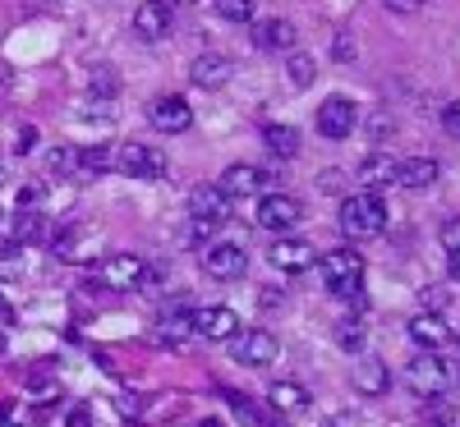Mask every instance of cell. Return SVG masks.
Here are the masks:
<instances>
[{"label":"cell","mask_w":460,"mask_h":427,"mask_svg":"<svg viewBox=\"0 0 460 427\" xmlns=\"http://www.w3.org/2000/svg\"><path fill=\"white\" fill-rule=\"evenodd\" d=\"M336 221H341L345 240H373V235L387 230V207H382L377 193L359 188V193H350V198H341V216Z\"/></svg>","instance_id":"cell-1"},{"label":"cell","mask_w":460,"mask_h":427,"mask_svg":"<svg viewBox=\"0 0 460 427\" xmlns=\"http://www.w3.org/2000/svg\"><path fill=\"white\" fill-rule=\"evenodd\" d=\"M323 285L341 299H359V285H364V257L355 248H332L323 253Z\"/></svg>","instance_id":"cell-2"},{"label":"cell","mask_w":460,"mask_h":427,"mask_svg":"<svg viewBox=\"0 0 460 427\" xmlns=\"http://www.w3.org/2000/svg\"><path fill=\"white\" fill-rule=\"evenodd\" d=\"M143 276H147V262L138 253H111L97 262L93 271V281L102 290H115V294H125V290H143Z\"/></svg>","instance_id":"cell-3"},{"label":"cell","mask_w":460,"mask_h":427,"mask_svg":"<svg viewBox=\"0 0 460 427\" xmlns=\"http://www.w3.org/2000/svg\"><path fill=\"white\" fill-rule=\"evenodd\" d=\"M189 212H194V230L208 235V230H217L235 216V198H230L221 184H203V188H194V198H189Z\"/></svg>","instance_id":"cell-4"},{"label":"cell","mask_w":460,"mask_h":427,"mask_svg":"<svg viewBox=\"0 0 460 427\" xmlns=\"http://www.w3.org/2000/svg\"><path fill=\"white\" fill-rule=\"evenodd\" d=\"M405 381H410V391H414V396L433 400V396H447L451 368H447V359H438V349H424V354H419V359L405 368Z\"/></svg>","instance_id":"cell-5"},{"label":"cell","mask_w":460,"mask_h":427,"mask_svg":"<svg viewBox=\"0 0 460 427\" xmlns=\"http://www.w3.org/2000/svg\"><path fill=\"white\" fill-rule=\"evenodd\" d=\"M299 221H304V203L290 198V193H267L258 203V230H267V235H290Z\"/></svg>","instance_id":"cell-6"},{"label":"cell","mask_w":460,"mask_h":427,"mask_svg":"<svg viewBox=\"0 0 460 427\" xmlns=\"http://www.w3.org/2000/svg\"><path fill=\"white\" fill-rule=\"evenodd\" d=\"M230 354H235L244 368H267L277 354H281V344H277V336L272 331H262V327H249V331H240L235 340H230Z\"/></svg>","instance_id":"cell-7"},{"label":"cell","mask_w":460,"mask_h":427,"mask_svg":"<svg viewBox=\"0 0 460 427\" xmlns=\"http://www.w3.org/2000/svg\"><path fill=\"white\" fill-rule=\"evenodd\" d=\"M115 170L129 175V179H157L166 170V157L147 143H125L120 152H115Z\"/></svg>","instance_id":"cell-8"},{"label":"cell","mask_w":460,"mask_h":427,"mask_svg":"<svg viewBox=\"0 0 460 427\" xmlns=\"http://www.w3.org/2000/svg\"><path fill=\"white\" fill-rule=\"evenodd\" d=\"M355 125H359V110H355L350 97H327V101L318 106V134H323V138L341 143V138L355 134Z\"/></svg>","instance_id":"cell-9"},{"label":"cell","mask_w":460,"mask_h":427,"mask_svg":"<svg viewBox=\"0 0 460 427\" xmlns=\"http://www.w3.org/2000/svg\"><path fill=\"white\" fill-rule=\"evenodd\" d=\"M171 28H175L171 0H143V5L134 10V32L143 37V42H162V37H171Z\"/></svg>","instance_id":"cell-10"},{"label":"cell","mask_w":460,"mask_h":427,"mask_svg":"<svg viewBox=\"0 0 460 427\" xmlns=\"http://www.w3.org/2000/svg\"><path fill=\"white\" fill-rule=\"evenodd\" d=\"M240 318H235V308H226V303H208V308H194V331L203 340H235L240 331Z\"/></svg>","instance_id":"cell-11"},{"label":"cell","mask_w":460,"mask_h":427,"mask_svg":"<svg viewBox=\"0 0 460 427\" xmlns=\"http://www.w3.org/2000/svg\"><path fill=\"white\" fill-rule=\"evenodd\" d=\"M244 266H249V253L240 244H212V248H203V271H208V276H217V281L244 276Z\"/></svg>","instance_id":"cell-12"},{"label":"cell","mask_w":460,"mask_h":427,"mask_svg":"<svg viewBox=\"0 0 460 427\" xmlns=\"http://www.w3.org/2000/svg\"><path fill=\"white\" fill-rule=\"evenodd\" d=\"M230 79H235V60H226V56H217V51H208V56H199L194 65H189V83H194V88L217 92V88H226Z\"/></svg>","instance_id":"cell-13"},{"label":"cell","mask_w":460,"mask_h":427,"mask_svg":"<svg viewBox=\"0 0 460 427\" xmlns=\"http://www.w3.org/2000/svg\"><path fill=\"white\" fill-rule=\"evenodd\" d=\"M157 336H162L166 344H180V340L194 336V303H189V299L166 303V308H162V318H157Z\"/></svg>","instance_id":"cell-14"},{"label":"cell","mask_w":460,"mask_h":427,"mask_svg":"<svg viewBox=\"0 0 460 427\" xmlns=\"http://www.w3.org/2000/svg\"><path fill=\"white\" fill-rule=\"evenodd\" d=\"M267 257H272V266L286 271V276H299V271H309V266L318 262L314 244H304V240H277Z\"/></svg>","instance_id":"cell-15"},{"label":"cell","mask_w":460,"mask_h":427,"mask_svg":"<svg viewBox=\"0 0 460 427\" xmlns=\"http://www.w3.org/2000/svg\"><path fill=\"white\" fill-rule=\"evenodd\" d=\"M152 125H157L162 134H184L189 125H194V110H189L184 97H157L152 101Z\"/></svg>","instance_id":"cell-16"},{"label":"cell","mask_w":460,"mask_h":427,"mask_svg":"<svg viewBox=\"0 0 460 427\" xmlns=\"http://www.w3.org/2000/svg\"><path fill=\"white\" fill-rule=\"evenodd\" d=\"M253 42H258V51H295L299 47V32H295L290 19H262L253 28Z\"/></svg>","instance_id":"cell-17"},{"label":"cell","mask_w":460,"mask_h":427,"mask_svg":"<svg viewBox=\"0 0 460 427\" xmlns=\"http://www.w3.org/2000/svg\"><path fill=\"white\" fill-rule=\"evenodd\" d=\"M262 184H267V170H258V166H249V161H240V166H230L226 175H221V188L230 193V198H253V193H262Z\"/></svg>","instance_id":"cell-18"},{"label":"cell","mask_w":460,"mask_h":427,"mask_svg":"<svg viewBox=\"0 0 460 427\" xmlns=\"http://www.w3.org/2000/svg\"><path fill=\"white\" fill-rule=\"evenodd\" d=\"M355 179H359L368 193H377V188L396 184V157H387V152H373V157H364V161H359Z\"/></svg>","instance_id":"cell-19"},{"label":"cell","mask_w":460,"mask_h":427,"mask_svg":"<svg viewBox=\"0 0 460 427\" xmlns=\"http://www.w3.org/2000/svg\"><path fill=\"white\" fill-rule=\"evenodd\" d=\"M387 386H392V372H387V363H382V359H359L355 363V391L359 396L377 400V396H387Z\"/></svg>","instance_id":"cell-20"},{"label":"cell","mask_w":460,"mask_h":427,"mask_svg":"<svg viewBox=\"0 0 460 427\" xmlns=\"http://www.w3.org/2000/svg\"><path fill=\"white\" fill-rule=\"evenodd\" d=\"M410 340L419 349H442L451 340V327L442 322V313H419V318H410Z\"/></svg>","instance_id":"cell-21"},{"label":"cell","mask_w":460,"mask_h":427,"mask_svg":"<svg viewBox=\"0 0 460 427\" xmlns=\"http://www.w3.org/2000/svg\"><path fill=\"white\" fill-rule=\"evenodd\" d=\"M438 175H442V166L433 157H405V161H396V184H405V188H429V184H438Z\"/></svg>","instance_id":"cell-22"},{"label":"cell","mask_w":460,"mask_h":427,"mask_svg":"<svg viewBox=\"0 0 460 427\" xmlns=\"http://www.w3.org/2000/svg\"><path fill=\"white\" fill-rule=\"evenodd\" d=\"M262 143H267V152H272V157H281V161L299 157V129H290V125H267V129H262Z\"/></svg>","instance_id":"cell-23"},{"label":"cell","mask_w":460,"mask_h":427,"mask_svg":"<svg viewBox=\"0 0 460 427\" xmlns=\"http://www.w3.org/2000/svg\"><path fill=\"white\" fill-rule=\"evenodd\" d=\"M272 409H281V414H299V409H309V391H304L299 381H272Z\"/></svg>","instance_id":"cell-24"},{"label":"cell","mask_w":460,"mask_h":427,"mask_svg":"<svg viewBox=\"0 0 460 427\" xmlns=\"http://www.w3.org/2000/svg\"><path fill=\"white\" fill-rule=\"evenodd\" d=\"M286 74H290V83H295V88H309V83L318 79V65H314V56L290 51V65H286Z\"/></svg>","instance_id":"cell-25"},{"label":"cell","mask_w":460,"mask_h":427,"mask_svg":"<svg viewBox=\"0 0 460 427\" xmlns=\"http://www.w3.org/2000/svg\"><path fill=\"white\" fill-rule=\"evenodd\" d=\"M364 340H368L364 318H345V322L336 327V344H341V349H364Z\"/></svg>","instance_id":"cell-26"},{"label":"cell","mask_w":460,"mask_h":427,"mask_svg":"<svg viewBox=\"0 0 460 427\" xmlns=\"http://www.w3.org/2000/svg\"><path fill=\"white\" fill-rule=\"evenodd\" d=\"M111 166H115V157H111L102 143H93L88 152H79V170H84V175H102V170H111Z\"/></svg>","instance_id":"cell-27"},{"label":"cell","mask_w":460,"mask_h":427,"mask_svg":"<svg viewBox=\"0 0 460 427\" xmlns=\"http://www.w3.org/2000/svg\"><path fill=\"white\" fill-rule=\"evenodd\" d=\"M212 5L226 23H249L253 19V0H212Z\"/></svg>","instance_id":"cell-28"},{"label":"cell","mask_w":460,"mask_h":427,"mask_svg":"<svg viewBox=\"0 0 460 427\" xmlns=\"http://www.w3.org/2000/svg\"><path fill=\"white\" fill-rule=\"evenodd\" d=\"M47 170H51V175L79 170V152H74V147H51V152H47Z\"/></svg>","instance_id":"cell-29"},{"label":"cell","mask_w":460,"mask_h":427,"mask_svg":"<svg viewBox=\"0 0 460 427\" xmlns=\"http://www.w3.org/2000/svg\"><path fill=\"white\" fill-rule=\"evenodd\" d=\"M37 230H42V216H37V212H19V216H14V235H10V240H14V244H28V240L37 235Z\"/></svg>","instance_id":"cell-30"},{"label":"cell","mask_w":460,"mask_h":427,"mask_svg":"<svg viewBox=\"0 0 460 427\" xmlns=\"http://www.w3.org/2000/svg\"><path fill=\"white\" fill-rule=\"evenodd\" d=\"M438 240H442V248H447V253H460V216L442 221V230H438Z\"/></svg>","instance_id":"cell-31"},{"label":"cell","mask_w":460,"mask_h":427,"mask_svg":"<svg viewBox=\"0 0 460 427\" xmlns=\"http://www.w3.org/2000/svg\"><path fill=\"white\" fill-rule=\"evenodd\" d=\"M392 129H396V120H392V115H387V110H373V115H368V134H373L377 143H382V138H387Z\"/></svg>","instance_id":"cell-32"},{"label":"cell","mask_w":460,"mask_h":427,"mask_svg":"<svg viewBox=\"0 0 460 427\" xmlns=\"http://www.w3.org/2000/svg\"><path fill=\"white\" fill-rule=\"evenodd\" d=\"M429 418H433L438 427H451V423H456V405H447L442 396H433V405H429Z\"/></svg>","instance_id":"cell-33"},{"label":"cell","mask_w":460,"mask_h":427,"mask_svg":"<svg viewBox=\"0 0 460 427\" xmlns=\"http://www.w3.org/2000/svg\"><path fill=\"white\" fill-rule=\"evenodd\" d=\"M447 299H451V294H447L442 285H429V290H424V313H442Z\"/></svg>","instance_id":"cell-34"},{"label":"cell","mask_w":460,"mask_h":427,"mask_svg":"<svg viewBox=\"0 0 460 427\" xmlns=\"http://www.w3.org/2000/svg\"><path fill=\"white\" fill-rule=\"evenodd\" d=\"M442 129H447L451 138H460V101H451V106H442Z\"/></svg>","instance_id":"cell-35"},{"label":"cell","mask_w":460,"mask_h":427,"mask_svg":"<svg viewBox=\"0 0 460 427\" xmlns=\"http://www.w3.org/2000/svg\"><path fill=\"white\" fill-rule=\"evenodd\" d=\"M93 88H97V92H106V97H111V92H115V74H111V69H106V65H102V69H97V74H93Z\"/></svg>","instance_id":"cell-36"},{"label":"cell","mask_w":460,"mask_h":427,"mask_svg":"<svg viewBox=\"0 0 460 427\" xmlns=\"http://www.w3.org/2000/svg\"><path fill=\"white\" fill-rule=\"evenodd\" d=\"M332 56H336V60H355V42H350V37L341 32L336 42H332Z\"/></svg>","instance_id":"cell-37"},{"label":"cell","mask_w":460,"mask_h":427,"mask_svg":"<svg viewBox=\"0 0 460 427\" xmlns=\"http://www.w3.org/2000/svg\"><path fill=\"white\" fill-rule=\"evenodd\" d=\"M387 10H396V14H419L424 10V0H382Z\"/></svg>","instance_id":"cell-38"},{"label":"cell","mask_w":460,"mask_h":427,"mask_svg":"<svg viewBox=\"0 0 460 427\" xmlns=\"http://www.w3.org/2000/svg\"><path fill=\"white\" fill-rule=\"evenodd\" d=\"M341 184H345L341 170H323V175H318V188H327V193H341Z\"/></svg>","instance_id":"cell-39"},{"label":"cell","mask_w":460,"mask_h":427,"mask_svg":"<svg viewBox=\"0 0 460 427\" xmlns=\"http://www.w3.org/2000/svg\"><path fill=\"white\" fill-rule=\"evenodd\" d=\"M115 409H120V414H125V418H138V414H143V409H138V400H134V396H120V405H115Z\"/></svg>","instance_id":"cell-40"},{"label":"cell","mask_w":460,"mask_h":427,"mask_svg":"<svg viewBox=\"0 0 460 427\" xmlns=\"http://www.w3.org/2000/svg\"><path fill=\"white\" fill-rule=\"evenodd\" d=\"M32 143H37V129H19V143H14V147H19V152H32Z\"/></svg>","instance_id":"cell-41"},{"label":"cell","mask_w":460,"mask_h":427,"mask_svg":"<svg viewBox=\"0 0 460 427\" xmlns=\"http://www.w3.org/2000/svg\"><path fill=\"white\" fill-rule=\"evenodd\" d=\"M69 427H93V418H88V409H74V418H69Z\"/></svg>","instance_id":"cell-42"},{"label":"cell","mask_w":460,"mask_h":427,"mask_svg":"<svg viewBox=\"0 0 460 427\" xmlns=\"http://www.w3.org/2000/svg\"><path fill=\"white\" fill-rule=\"evenodd\" d=\"M447 271H451V281L460 285V253H451V262H447Z\"/></svg>","instance_id":"cell-43"},{"label":"cell","mask_w":460,"mask_h":427,"mask_svg":"<svg viewBox=\"0 0 460 427\" xmlns=\"http://www.w3.org/2000/svg\"><path fill=\"white\" fill-rule=\"evenodd\" d=\"M203 427H221V418H203Z\"/></svg>","instance_id":"cell-44"},{"label":"cell","mask_w":460,"mask_h":427,"mask_svg":"<svg viewBox=\"0 0 460 427\" xmlns=\"http://www.w3.org/2000/svg\"><path fill=\"white\" fill-rule=\"evenodd\" d=\"M171 5H199V0H171Z\"/></svg>","instance_id":"cell-45"}]
</instances>
